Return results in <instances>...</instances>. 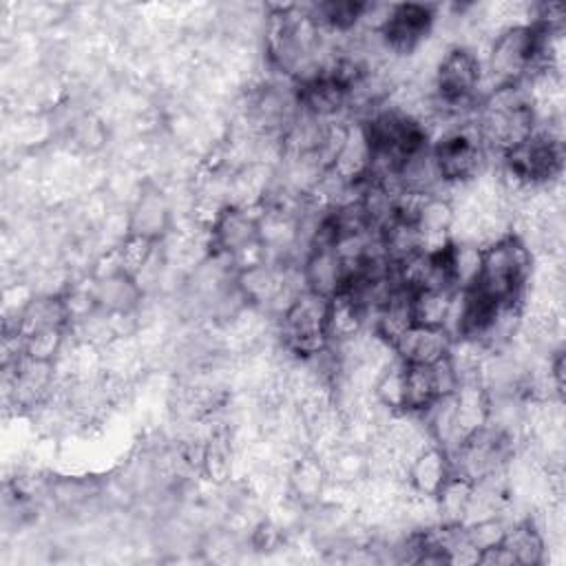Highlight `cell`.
<instances>
[{"instance_id": "cell-10", "label": "cell", "mask_w": 566, "mask_h": 566, "mask_svg": "<svg viewBox=\"0 0 566 566\" xmlns=\"http://www.w3.org/2000/svg\"><path fill=\"white\" fill-rule=\"evenodd\" d=\"M93 279V296L97 310L106 314H122V312H137L142 307L144 292L139 283L126 272H111L104 276Z\"/></svg>"}, {"instance_id": "cell-4", "label": "cell", "mask_w": 566, "mask_h": 566, "mask_svg": "<svg viewBox=\"0 0 566 566\" xmlns=\"http://www.w3.org/2000/svg\"><path fill=\"white\" fill-rule=\"evenodd\" d=\"M172 223L175 210L168 195L155 184L139 186L128 208V232L161 241L172 230Z\"/></svg>"}, {"instance_id": "cell-7", "label": "cell", "mask_w": 566, "mask_h": 566, "mask_svg": "<svg viewBox=\"0 0 566 566\" xmlns=\"http://www.w3.org/2000/svg\"><path fill=\"white\" fill-rule=\"evenodd\" d=\"M451 336L442 327L411 325L396 343L394 352L405 365H433L449 354Z\"/></svg>"}, {"instance_id": "cell-17", "label": "cell", "mask_w": 566, "mask_h": 566, "mask_svg": "<svg viewBox=\"0 0 566 566\" xmlns=\"http://www.w3.org/2000/svg\"><path fill=\"white\" fill-rule=\"evenodd\" d=\"M436 398L431 365H405V411L422 413Z\"/></svg>"}, {"instance_id": "cell-16", "label": "cell", "mask_w": 566, "mask_h": 566, "mask_svg": "<svg viewBox=\"0 0 566 566\" xmlns=\"http://www.w3.org/2000/svg\"><path fill=\"white\" fill-rule=\"evenodd\" d=\"M455 290H416L411 292V312L416 325L442 327Z\"/></svg>"}, {"instance_id": "cell-18", "label": "cell", "mask_w": 566, "mask_h": 566, "mask_svg": "<svg viewBox=\"0 0 566 566\" xmlns=\"http://www.w3.org/2000/svg\"><path fill=\"white\" fill-rule=\"evenodd\" d=\"M371 396L387 411L398 413L405 411V363L391 360L374 380Z\"/></svg>"}, {"instance_id": "cell-21", "label": "cell", "mask_w": 566, "mask_h": 566, "mask_svg": "<svg viewBox=\"0 0 566 566\" xmlns=\"http://www.w3.org/2000/svg\"><path fill=\"white\" fill-rule=\"evenodd\" d=\"M478 564H489V566H513V564H515V559H513V555L509 553V548H506L504 544H497V546H491V548L480 551Z\"/></svg>"}, {"instance_id": "cell-3", "label": "cell", "mask_w": 566, "mask_h": 566, "mask_svg": "<svg viewBox=\"0 0 566 566\" xmlns=\"http://www.w3.org/2000/svg\"><path fill=\"white\" fill-rule=\"evenodd\" d=\"M436 20L431 4H391L389 18L378 33L396 57H411L429 40Z\"/></svg>"}, {"instance_id": "cell-19", "label": "cell", "mask_w": 566, "mask_h": 566, "mask_svg": "<svg viewBox=\"0 0 566 566\" xmlns=\"http://www.w3.org/2000/svg\"><path fill=\"white\" fill-rule=\"evenodd\" d=\"M157 243L159 241H153L148 237H142V234H133L128 232L115 248L117 252V261H119V270L130 274L133 279L150 263V259L155 256L157 252Z\"/></svg>"}, {"instance_id": "cell-6", "label": "cell", "mask_w": 566, "mask_h": 566, "mask_svg": "<svg viewBox=\"0 0 566 566\" xmlns=\"http://www.w3.org/2000/svg\"><path fill=\"white\" fill-rule=\"evenodd\" d=\"M327 486V469L323 458L312 451L298 453L285 471V493L303 509L321 502Z\"/></svg>"}, {"instance_id": "cell-15", "label": "cell", "mask_w": 566, "mask_h": 566, "mask_svg": "<svg viewBox=\"0 0 566 566\" xmlns=\"http://www.w3.org/2000/svg\"><path fill=\"white\" fill-rule=\"evenodd\" d=\"M471 491L473 482L453 473L444 486L436 495V509H438V520L440 524L447 526H462L467 517V509L471 502Z\"/></svg>"}, {"instance_id": "cell-20", "label": "cell", "mask_w": 566, "mask_h": 566, "mask_svg": "<svg viewBox=\"0 0 566 566\" xmlns=\"http://www.w3.org/2000/svg\"><path fill=\"white\" fill-rule=\"evenodd\" d=\"M462 528H464V537H467L478 551H484V548H491V546L502 544L509 524L504 522L502 515H493V517H484V520H478V522H473V524H467V526H462Z\"/></svg>"}, {"instance_id": "cell-12", "label": "cell", "mask_w": 566, "mask_h": 566, "mask_svg": "<svg viewBox=\"0 0 566 566\" xmlns=\"http://www.w3.org/2000/svg\"><path fill=\"white\" fill-rule=\"evenodd\" d=\"M365 307L347 292L340 290L327 303V338L329 343H345L367 329Z\"/></svg>"}, {"instance_id": "cell-2", "label": "cell", "mask_w": 566, "mask_h": 566, "mask_svg": "<svg viewBox=\"0 0 566 566\" xmlns=\"http://www.w3.org/2000/svg\"><path fill=\"white\" fill-rule=\"evenodd\" d=\"M329 298L303 290L276 318L281 349L292 358H310L329 345L327 338Z\"/></svg>"}, {"instance_id": "cell-9", "label": "cell", "mask_w": 566, "mask_h": 566, "mask_svg": "<svg viewBox=\"0 0 566 566\" xmlns=\"http://www.w3.org/2000/svg\"><path fill=\"white\" fill-rule=\"evenodd\" d=\"M451 475H453L451 455L442 447L429 444L409 462L405 482L411 491L436 497Z\"/></svg>"}, {"instance_id": "cell-1", "label": "cell", "mask_w": 566, "mask_h": 566, "mask_svg": "<svg viewBox=\"0 0 566 566\" xmlns=\"http://www.w3.org/2000/svg\"><path fill=\"white\" fill-rule=\"evenodd\" d=\"M533 265L531 248L515 234H506L482 250V268L473 287L497 303L522 305Z\"/></svg>"}, {"instance_id": "cell-13", "label": "cell", "mask_w": 566, "mask_h": 566, "mask_svg": "<svg viewBox=\"0 0 566 566\" xmlns=\"http://www.w3.org/2000/svg\"><path fill=\"white\" fill-rule=\"evenodd\" d=\"M502 544L509 548L515 564L520 566H539L546 562V553H548L546 537L537 526V522L531 517L513 522L506 528Z\"/></svg>"}, {"instance_id": "cell-5", "label": "cell", "mask_w": 566, "mask_h": 566, "mask_svg": "<svg viewBox=\"0 0 566 566\" xmlns=\"http://www.w3.org/2000/svg\"><path fill=\"white\" fill-rule=\"evenodd\" d=\"M263 212L261 206H228L217 223L210 230V254L223 252L234 254L241 248L259 241V217Z\"/></svg>"}, {"instance_id": "cell-11", "label": "cell", "mask_w": 566, "mask_h": 566, "mask_svg": "<svg viewBox=\"0 0 566 566\" xmlns=\"http://www.w3.org/2000/svg\"><path fill=\"white\" fill-rule=\"evenodd\" d=\"M369 157H371V146H369L367 130H365L363 122L356 119V122H349L345 144H343L340 153L336 155L329 170L336 177H340L345 184L356 186V184H363L367 177Z\"/></svg>"}, {"instance_id": "cell-8", "label": "cell", "mask_w": 566, "mask_h": 566, "mask_svg": "<svg viewBox=\"0 0 566 566\" xmlns=\"http://www.w3.org/2000/svg\"><path fill=\"white\" fill-rule=\"evenodd\" d=\"M301 270H303L305 287L325 298H332L334 294H338L347 281L345 265H343L340 256L336 254L334 245L332 248H310L301 263Z\"/></svg>"}, {"instance_id": "cell-14", "label": "cell", "mask_w": 566, "mask_h": 566, "mask_svg": "<svg viewBox=\"0 0 566 566\" xmlns=\"http://www.w3.org/2000/svg\"><path fill=\"white\" fill-rule=\"evenodd\" d=\"M413 325V312H411V292L405 287H396L389 298L378 307L374 314V327L371 332L389 343H394Z\"/></svg>"}]
</instances>
